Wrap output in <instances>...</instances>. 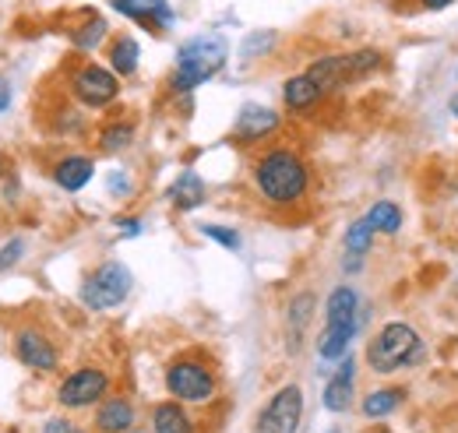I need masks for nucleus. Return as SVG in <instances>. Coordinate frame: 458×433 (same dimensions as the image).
Masks as SVG:
<instances>
[{
    "instance_id": "nucleus-1",
    "label": "nucleus",
    "mask_w": 458,
    "mask_h": 433,
    "mask_svg": "<svg viewBox=\"0 0 458 433\" xmlns=\"http://www.w3.org/2000/svg\"><path fill=\"white\" fill-rule=\"evenodd\" d=\"M250 176H254L258 198L272 208H293L310 191V166L296 149H286V145L261 152L254 159Z\"/></svg>"
},
{
    "instance_id": "nucleus-2",
    "label": "nucleus",
    "mask_w": 458,
    "mask_h": 433,
    "mask_svg": "<svg viewBox=\"0 0 458 433\" xmlns=\"http://www.w3.org/2000/svg\"><path fill=\"white\" fill-rule=\"evenodd\" d=\"M226 54L229 47L219 32H201V36L187 39L176 50V71L170 78V89L173 92H194L198 85H205L212 74L223 71Z\"/></svg>"
},
{
    "instance_id": "nucleus-3",
    "label": "nucleus",
    "mask_w": 458,
    "mask_h": 433,
    "mask_svg": "<svg viewBox=\"0 0 458 433\" xmlns=\"http://www.w3.org/2000/svg\"><path fill=\"white\" fill-rule=\"evenodd\" d=\"M423 356V338L420 331L405 321H392L385 325L367 345V367L374 374H395L405 367H416Z\"/></svg>"
},
{
    "instance_id": "nucleus-4",
    "label": "nucleus",
    "mask_w": 458,
    "mask_h": 433,
    "mask_svg": "<svg viewBox=\"0 0 458 433\" xmlns=\"http://www.w3.org/2000/svg\"><path fill=\"white\" fill-rule=\"evenodd\" d=\"M356 327H360V296H356V289L352 285L332 289V296L325 303V331L318 338L321 360H343Z\"/></svg>"
},
{
    "instance_id": "nucleus-5",
    "label": "nucleus",
    "mask_w": 458,
    "mask_h": 433,
    "mask_svg": "<svg viewBox=\"0 0 458 433\" xmlns=\"http://www.w3.org/2000/svg\"><path fill=\"white\" fill-rule=\"evenodd\" d=\"M381 64H385V54H381V50L363 47V50H349V54L318 56V60L307 67V74H310V81L328 96V92L345 89V85H349V81H356V78L374 74Z\"/></svg>"
},
{
    "instance_id": "nucleus-6",
    "label": "nucleus",
    "mask_w": 458,
    "mask_h": 433,
    "mask_svg": "<svg viewBox=\"0 0 458 433\" xmlns=\"http://www.w3.org/2000/svg\"><path fill=\"white\" fill-rule=\"evenodd\" d=\"M166 391H170L176 402H191V405H205L216 398L219 391V380L216 370L198 360V356H180L166 367Z\"/></svg>"
},
{
    "instance_id": "nucleus-7",
    "label": "nucleus",
    "mask_w": 458,
    "mask_h": 433,
    "mask_svg": "<svg viewBox=\"0 0 458 433\" xmlns=\"http://www.w3.org/2000/svg\"><path fill=\"white\" fill-rule=\"evenodd\" d=\"M131 293V271L120 261H106L81 282V303L89 310H114Z\"/></svg>"
},
{
    "instance_id": "nucleus-8",
    "label": "nucleus",
    "mask_w": 458,
    "mask_h": 433,
    "mask_svg": "<svg viewBox=\"0 0 458 433\" xmlns=\"http://www.w3.org/2000/svg\"><path fill=\"white\" fill-rule=\"evenodd\" d=\"M71 96H74L81 106L103 109L120 96V78H116L110 67L85 60V64H78V67L71 71Z\"/></svg>"
},
{
    "instance_id": "nucleus-9",
    "label": "nucleus",
    "mask_w": 458,
    "mask_h": 433,
    "mask_svg": "<svg viewBox=\"0 0 458 433\" xmlns=\"http://www.w3.org/2000/svg\"><path fill=\"white\" fill-rule=\"evenodd\" d=\"M110 391V374L99 367H78L60 380L57 402L64 409H89L96 402H103Z\"/></svg>"
},
{
    "instance_id": "nucleus-10",
    "label": "nucleus",
    "mask_w": 458,
    "mask_h": 433,
    "mask_svg": "<svg viewBox=\"0 0 458 433\" xmlns=\"http://www.w3.org/2000/svg\"><path fill=\"white\" fill-rule=\"evenodd\" d=\"M300 416H303V391H300L296 384H286V387H279V391L268 398V405L261 409L254 433H296Z\"/></svg>"
},
{
    "instance_id": "nucleus-11",
    "label": "nucleus",
    "mask_w": 458,
    "mask_h": 433,
    "mask_svg": "<svg viewBox=\"0 0 458 433\" xmlns=\"http://www.w3.org/2000/svg\"><path fill=\"white\" fill-rule=\"evenodd\" d=\"M14 356L29 367V370H39V374H54L60 363V352L54 345V338L39 327H18L14 331Z\"/></svg>"
},
{
    "instance_id": "nucleus-12",
    "label": "nucleus",
    "mask_w": 458,
    "mask_h": 433,
    "mask_svg": "<svg viewBox=\"0 0 458 433\" xmlns=\"http://www.w3.org/2000/svg\"><path fill=\"white\" fill-rule=\"evenodd\" d=\"M279 113L268 106H258V103H247V106L236 113V123H233V138L243 141V145H254V141H265L268 134L279 131Z\"/></svg>"
},
{
    "instance_id": "nucleus-13",
    "label": "nucleus",
    "mask_w": 458,
    "mask_h": 433,
    "mask_svg": "<svg viewBox=\"0 0 458 433\" xmlns=\"http://www.w3.org/2000/svg\"><path fill=\"white\" fill-rule=\"evenodd\" d=\"M114 7L148 32H163L173 25V11L166 0H114Z\"/></svg>"
},
{
    "instance_id": "nucleus-14",
    "label": "nucleus",
    "mask_w": 458,
    "mask_h": 433,
    "mask_svg": "<svg viewBox=\"0 0 458 433\" xmlns=\"http://www.w3.org/2000/svg\"><path fill=\"white\" fill-rule=\"evenodd\" d=\"M352 380H356V363L349 356H343L339 370L325 384V409L328 412H345L352 405Z\"/></svg>"
},
{
    "instance_id": "nucleus-15",
    "label": "nucleus",
    "mask_w": 458,
    "mask_h": 433,
    "mask_svg": "<svg viewBox=\"0 0 458 433\" xmlns=\"http://www.w3.org/2000/svg\"><path fill=\"white\" fill-rule=\"evenodd\" d=\"M321 99H325V92L310 81L307 71H303V74H293L286 85H283V103H286V109H293V113H310Z\"/></svg>"
},
{
    "instance_id": "nucleus-16",
    "label": "nucleus",
    "mask_w": 458,
    "mask_h": 433,
    "mask_svg": "<svg viewBox=\"0 0 458 433\" xmlns=\"http://www.w3.org/2000/svg\"><path fill=\"white\" fill-rule=\"evenodd\" d=\"M205 198H208V187H205V180H201L194 169H183V173L173 180V187H170L173 208H180V212H191V208H198Z\"/></svg>"
},
{
    "instance_id": "nucleus-17",
    "label": "nucleus",
    "mask_w": 458,
    "mask_h": 433,
    "mask_svg": "<svg viewBox=\"0 0 458 433\" xmlns=\"http://www.w3.org/2000/svg\"><path fill=\"white\" fill-rule=\"evenodd\" d=\"M67 36H71V43L78 47V50H96L106 36H110V25H106V18L103 14H96V11H81V21L74 25V29H67Z\"/></svg>"
},
{
    "instance_id": "nucleus-18",
    "label": "nucleus",
    "mask_w": 458,
    "mask_h": 433,
    "mask_svg": "<svg viewBox=\"0 0 458 433\" xmlns=\"http://www.w3.org/2000/svg\"><path fill=\"white\" fill-rule=\"evenodd\" d=\"M96 427L103 433H127L134 427V405L127 402V398H106L103 405H99V412H96Z\"/></svg>"
},
{
    "instance_id": "nucleus-19",
    "label": "nucleus",
    "mask_w": 458,
    "mask_h": 433,
    "mask_svg": "<svg viewBox=\"0 0 458 433\" xmlns=\"http://www.w3.org/2000/svg\"><path fill=\"white\" fill-rule=\"evenodd\" d=\"M92 173H96V163L89 159V156H67V159H60L54 166V180H57V187L64 191H81L89 180H92Z\"/></svg>"
},
{
    "instance_id": "nucleus-20",
    "label": "nucleus",
    "mask_w": 458,
    "mask_h": 433,
    "mask_svg": "<svg viewBox=\"0 0 458 433\" xmlns=\"http://www.w3.org/2000/svg\"><path fill=\"white\" fill-rule=\"evenodd\" d=\"M106 56H110V71H114L116 78H131V74L138 71V56H141V50H138L134 36H114Z\"/></svg>"
},
{
    "instance_id": "nucleus-21",
    "label": "nucleus",
    "mask_w": 458,
    "mask_h": 433,
    "mask_svg": "<svg viewBox=\"0 0 458 433\" xmlns=\"http://www.w3.org/2000/svg\"><path fill=\"white\" fill-rule=\"evenodd\" d=\"M152 427L156 433H194V420L187 416L183 402H163L152 412Z\"/></svg>"
},
{
    "instance_id": "nucleus-22",
    "label": "nucleus",
    "mask_w": 458,
    "mask_h": 433,
    "mask_svg": "<svg viewBox=\"0 0 458 433\" xmlns=\"http://www.w3.org/2000/svg\"><path fill=\"white\" fill-rule=\"evenodd\" d=\"M402 398H405L402 387H377V391H370V395L363 398V416H367V420L392 416V412L402 405Z\"/></svg>"
},
{
    "instance_id": "nucleus-23",
    "label": "nucleus",
    "mask_w": 458,
    "mask_h": 433,
    "mask_svg": "<svg viewBox=\"0 0 458 433\" xmlns=\"http://www.w3.org/2000/svg\"><path fill=\"white\" fill-rule=\"evenodd\" d=\"M367 222L374 225V233H385V236H395L402 229V208L395 201H377L370 212H367Z\"/></svg>"
},
{
    "instance_id": "nucleus-24",
    "label": "nucleus",
    "mask_w": 458,
    "mask_h": 433,
    "mask_svg": "<svg viewBox=\"0 0 458 433\" xmlns=\"http://www.w3.org/2000/svg\"><path fill=\"white\" fill-rule=\"evenodd\" d=\"M370 243H374V225L367 222V216L356 218V222L345 229V254L363 261V254H370Z\"/></svg>"
},
{
    "instance_id": "nucleus-25",
    "label": "nucleus",
    "mask_w": 458,
    "mask_h": 433,
    "mask_svg": "<svg viewBox=\"0 0 458 433\" xmlns=\"http://www.w3.org/2000/svg\"><path fill=\"white\" fill-rule=\"evenodd\" d=\"M131 141H134V123L116 120V123H106V127L99 131V149H103V152H123Z\"/></svg>"
},
{
    "instance_id": "nucleus-26",
    "label": "nucleus",
    "mask_w": 458,
    "mask_h": 433,
    "mask_svg": "<svg viewBox=\"0 0 458 433\" xmlns=\"http://www.w3.org/2000/svg\"><path fill=\"white\" fill-rule=\"evenodd\" d=\"M310 310H314V296H310V293H300V296L289 303V327H293V335H300V331L307 327Z\"/></svg>"
},
{
    "instance_id": "nucleus-27",
    "label": "nucleus",
    "mask_w": 458,
    "mask_h": 433,
    "mask_svg": "<svg viewBox=\"0 0 458 433\" xmlns=\"http://www.w3.org/2000/svg\"><path fill=\"white\" fill-rule=\"evenodd\" d=\"M201 233L208 236V240H216V243H223L226 250H240V233L236 229H226V225H201Z\"/></svg>"
},
{
    "instance_id": "nucleus-28",
    "label": "nucleus",
    "mask_w": 458,
    "mask_h": 433,
    "mask_svg": "<svg viewBox=\"0 0 458 433\" xmlns=\"http://www.w3.org/2000/svg\"><path fill=\"white\" fill-rule=\"evenodd\" d=\"M276 47V32H254L247 43H243V56H258L261 50Z\"/></svg>"
},
{
    "instance_id": "nucleus-29",
    "label": "nucleus",
    "mask_w": 458,
    "mask_h": 433,
    "mask_svg": "<svg viewBox=\"0 0 458 433\" xmlns=\"http://www.w3.org/2000/svg\"><path fill=\"white\" fill-rule=\"evenodd\" d=\"M106 187H110L114 198H127V194L134 191V183H131V176H127L123 169H114V173L106 176Z\"/></svg>"
},
{
    "instance_id": "nucleus-30",
    "label": "nucleus",
    "mask_w": 458,
    "mask_h": 433,
    "mask_svg": "<svg viewBox=\"0 0 458 433\" xmlns=\"http://www.w3.org/2000/svg\"><path fill=\"white\" fill-rule=\"evenodd\" d=\"M21 250H25V243H21V240H11V243L4 247V254H0V271H7L11 265H18Z\"/></svg>"
},
{
    "instance_id": "nucleus-31",
    "label": "nucleus",
    "mask_w": 458,
    "mask_h": 433,
    "mask_svg": "<svg viewBox=\"0 0 458 433\" xmlns=\"http://www.w3.org/2000/svg\"><path fill=\"white\" fill-rule=\"evenodd\" d=\"M43 433H85V430H81V427H74L71 420H50Z\"/></svg>"
},
{
    "instance_id": "nucleus-32",
    "label": "nucleus",
    "mask_w": 458,
    "mask_h": 433,
    "mask_svg": "<svg viewBox=\"0 0 458 433\" xmlns=\"http://www.w3.org/2000/svg\"><path fill=\"white\" fill-rule=\"evenodd\" d=\"M116 225H120L123 236H138V233H141V222H138V218H120Z\"/></svg>"
},
{
    "instance_id": "nucleus-33",
    "label": "nucleus",
    "mask_w": 458,
    "mask_h": 433,
    "mask_svg": "<svg viewBox=\"0 0 458 433\" xmlns=\"http://www.w3.org/2000/svg\"><path fill=\"white\" fill-rule=\"evenodd\" d=\"M455 0H420V7L423 11H445V7H452Z\"/></svg>"
},
{
    "instance_id": "nucleus-34",
    "label": "nucleus",
    "mask_w": 458,
    "mask_h": 433,
    "mask_svg": "<svg viewBox=\"0 0 458 433\" xmlns=\"http://www.w3.org/2000/svg\"><path fill=\"white\" fill-rule=\"evenodd\" d=\"M7 106H11V85L0 78V113H4Z\"/></svg>"
},
{
    "instance_id": "nucleus-35",
    "label": "nucleus",
    "mask_w": 458,
    "mask_h": 433,
    "mask_svg": "<svg viewBox=\"0 0 458 433\" xmlns=\"http://www.w3.org/2000/svg\"><path fill=\"white\" fill-rule=\"evenodd\" d=\"M452 113H455V116H458V92H455V96H452Z\"/></svg>"
},
{
    "instance_id": "nucleus-36",
    "label": "nucleus",
    "mask_w": 458,
    "mask_h": 433,
    "mask_svg": "<svg viewBox=\"0 0 458 433\" xmlns=\"http://www.w3.org/2000/svg\"><path fill=\"white\" fill-rule=\"evenodd\" d=\"M332 433H335V430H332Z\"/></svg>"
}]
</instances>
